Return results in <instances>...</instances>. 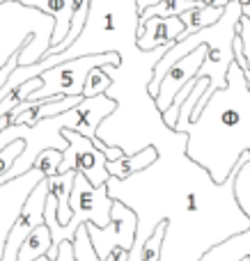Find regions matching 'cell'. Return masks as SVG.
Here are the masks:
<instances>
[{"instance_id":"cell-20","label":"cell","mask_w":250,"mask_h":261,"mask_svg":"<svg viewBox=\"0 0 250 261\" xmlns=\"http://www.w3.org/2000/svg\"><path fill=\"white\" fill-rule=\"evenodd\" d=\"M73 250H76V261H99V254H96L90 234H87V222H83V225L76 229Z\"/></svg>"},{"instance_id":"cell-10","label":"cell","mask_w":250,"mask_h":261,"mask_svg":"<svg viewBox=\"0 0 250 261\" xmlns=\"http://www.w3.org/2000/svg\"><path fill=\"white\" fill-rule=\"evenodd\" d=\"M186 32L182 16H152L147 21H140L138 30V48L154 50L159 46H170L179 41Z\"/></svg>"},{"instance_id":"cell-7","label":"cell","mask_w":250,"mask_h":261,"mask_svg":"<svg viewBox=\"0 0 250 261\" xmlns=\"http://www.w3.org/2000/svg\"><path fill=\"white\" fill-rule=\"evenodd\" d=\"M216 30H218V21H216L214 25H209V37H207L205 44H200L195 50H191V53L184 55L182 60H177V62L170 67V71L165 73L159 94L154 96V106L161 115L172 106V101H174V96L179 94V90H182L193 76H197V71L202 69V64H205V60H207V50H209V44H211V39H214Z\"/></svg>"},{"instance_id":"cell-12","label":"cell","mask_w":250,"mask_h":261,"mask_svg":"<svg viewBox=\"0 0 250 261\" xmlns=\"http://www.w3.org/2000/svg\"><path fill=\"white\" fill-rule=\"evenodd\" d=\"M76 174H78V170H69V172H58V174H53V176H46L48 193L53 195L55 202H58V222L60 225H67V222L73 218L69 197H71Z\"/></svg>"},{"instance_id":"cell-31","label":"cell","mask_w":250,"mask_h":261,"mask_svg":"<svg viewBox=\"0 0 250 261\" xmlns=\"http://www.w3.org/2000/svg\"><path fill=\"white\" fill-rule=\"evenodd\" d=\"M248 261H250V257H248Z\"/></svg>"},{"instance_id":"cell-14","label":"cell","mask_w":250,"mask_h":261,"mask_svg":"<svg viewBox=\"0 0 250 261\" xmlns=\"http://www.w3.org/2000/svg\"><path fill=\"white\" fill-rule=\"evenodd\" d=\"M51 248H53V234H51V227L44 222V225L35 227V231L23 241L16 261H37L39 257L48 254Z\"/></svg>"},{"instance_id":"cell-4","label":"cell","mask_w":250,"mask_h":261,"mask_svg":"<svg viewBox=\"0 0 250 261\" xmlns=\"http://www.w3.org/2000/svg\"><path fill=\"white\" fill-rule=\"evenodd\" d=\"M104 64L122 67V55L117 50H110V53H92V55H81V58H73V60H64V62L39 73L44 85L32 92L26 101L30 106H35L39 101L48 99V96H83L87 73L94 67H104Z\"/></svg>"},{"instance_id":"cell-5","label":"cell","mask_w":250,"mask_h":261,"mask_svg":"<svg viewBox=\"0 0 250 261\" xmlns=\"http://www.w3.org/2000/svg\"><path fill=\"white\" fill-rule=\"evenodd\" d=\"M62 135L69 140V147L62 153V163H60L58 172H69L78 170L87 176L94 186H106L110 179V172L106 167L108 156L92 142L90 138H85L83 133L73 128H62Z\"/></svg>"},{"instance_id":"cell-16","label":"cell","mask_w":250,"mask_h":261,"mask_svg":"<svg viewBox=\"0 0 250 261\" xmlns=\"http://www.w3.org/2000/svg\"><path fill=\"white\" fill-rule=\"evenodd\" d=\"M250 151H246L237 163L234 170V197H237L239 208L243 211V216L250 218V170H248Z\"/></svg>"},{"instance_id":"cell-28","label":"cell","mask_w":250,"mask_h":261,"mask_svg":"<svg viewBox=\"0 0 250 261\" xmlns=\"http://www.w3.org/2000/svg\"><path fill=\"white\" fill-rule=\"evenodd\" d=\"M37 261H53V259H48V257H46V254H44V257H39Z\"/></svg>"},{"instance_id":"cell-23","label":"cell","mask_w":250,"mask_h":261,"mask_svg":"<svg viewBox=\"0 0 250 261\" xmlns=\"http://www.w3.org/2000/svg\"><path fill=\"white\" fill-rule=\"evenodd\" d=\"M129 259H131V250L124 248V245H115V248L99 261H129Z\"/></svg>"},{"instance_id":"cell-25","label":"cell","mask_w":250,"mask_h":261,"mask_svg":"<svg viewBox=\"0 0 250 261\" xmlns=\"http://www.w3.org/2000/svg\"><path fill=\"white\" fill-rule=\"evenodd\" d=\"M16 67H18V53L14 55V58L9 60V62L5 64L3 69H0V90H3V87H5V83L9 81V76H12V71H14V69H16Z\"/></svg>"},{"instance_id":"cell-30","label":"cell","mask_w":250,"mask_h":261,"mask_svg":"<svg viewBox=\"0 0 250 261\" xmlns=\"http://www.w3.org/2000/svg\"><path fill=\"white\" fill-rule=\"evenodd\" d=\"M241 261H248V257H246V259H241Z\"/></svg>"},{"instance_id":"cell-6","label":"cell","mask_w":250,"mask_h":261,"mask_svg":"<svg viewBox=\"0 0 250 261\" xmlns=\"http://www.w3.org/2000/svg\"><path fill=\"white\" fill-rule=\"evenodd\" d=\"M46 199H48V184L46 176L32 186V193L23 202V211L16 218L12 227L5 234V248H3V259L0 261H16L18 250H21L23 241L35 231V227L44 225V211H46Z\"/></svg>"},{"instance_id":"cell-11","label":"cell","mask_w":250,"mask_h":261,"mask_svg":"<svg viewBox=\"0 0 250 261\" xmlns=\"http://www.w3.org/2000/svg\"><path fill=\"white\" fill-rule=\"evenodd\" d=\"M159 158V151H156L154 144L140 149L138 153H124L122 158H115V161H108L106 167H108L110 176H115L117 181H127L129 176L138 174V172H145L147 167H152Z\"/></svg>"},{"instance_id":"cell-27","label":"cell","mask_w":250,"mask_h":261,"mask_svg":"<svg viewBox=\"0 0 250 261\" xmlns=\"http://www.w3.org/2000/svg\"><path fill=\"white\" fill-rule=\"evenodd\" d=\"M239 64V62H237ZM243 69V73H246V83H248V90H250V69L248 67H241Z\"/></svg>"},{"instance_id":"cell-2","label":"cell","mask_w":250,"mask_h":261,"mask_svg":"<svg viewBox=\"0 0 250 261\" xmlns=\"http://www.w3.org/2000/svg\"><path fill=\"white\" fill-rule=\"evenodd\" d=\"M138 30H140V7L138 0H90V12L81 37L62 53L44 58L46 69L92 53H110L117 50L122 55V67L131 60H147L152 50L138 48Z\"/></svg>"},{"instance_id":"cell-18","label":"cell","mask_w":250,"mask_h":261,"mask_svg":"<svg viewBox=\"0 0 250 261\" xmlns=\"http://www.w3.org/2000/svg\"><path fill=\"white\" fill-rule=\"evenodd\" d=\"M168 234H170V222L168 220H161L159 225L154 227L152 236H147L145 243H142L140 261H161V252H163V245H165Z\"/></svg>"},{"instance_id":"cell-21","label":"cell","mask_w":250,"mask_h":261,"mask_svg":"<svg viewBox=\"0 0 250 261\" xmlns=\"http://www.w3.org/2000/svg\"><path fill=\"white\" fill-rule=\"evenodd\" d=\"M62 149H55V147H48L37 156L35 161V170H39L44 176H53L58 174L60 170V163H62Z\"/></svg>"},{"instance_id":"cell-24","label":"cell","mask_w":250,"mask_h":261,"mask_svg":"<svg viewBox=\"0 0 250 261\" xmlns=\"http://www.w3.org/2000/svg\"><path fill=\"white\" fill-rule=\"evenodd\" d=\"M55 261H76V250H73V241H62L60 243V252Z\"/></svg>"},{"instance_id":"cell-19","label":"cell","mask_w":250,"mask_h":261,"mask_svg":"<svg viewBox=\"0 0 250 261\" xmlns=\"http://www.w3.org/2000/svg\"><path fill=\"white\" fill-rule=\"evenodd\" d=\"M113 76L106 71L104 67H94L85 78V87H83V96H96V94H108L113 87Z\"/></svg>"},{"instance_id":"cell-26","label":"cell","mask_w":250,"mask_h":261,"mask_svg":"<svg viewBox=\"0 0 250 261\" xmlns=\"http://www.w3.org/2000/svg\"><path fill=\"white\" fill-rule=\"evenodd\" d=\"M239 5H241V12L250 18V0H239Z\"/></svg>"},{"instance_id":"cell-15","label":"cell","mask_w":250,"mask_h":261,"mask_svg":"<svg viewBox=\"0 0 250 261\" xmlns=\"http://www.w3.org/2000/svg\"><path fill=\"white\" fill-rule=\"evenodd\" d=\"M225 7H228V5H225ZM225 7H216V5H200V7H193V9H188V12H184L182 21H184V25H186L184 37L193 35V32L202 30V28L214 25V23L225 14Z\"/></svg>"},{"instance_id":"cell-17","label":"cell","mask_w":250,"mask_h":261,"mask_svg":"<svg viewBox=\"0 0 250 261\" xmlns=\"http://www.w3.org/2000/svg\"><path fill=\"white\" fill-rule=\"evenodd\" d=\"M200 0H159V3L149 5L147 9L140 12V21H147L152 16H182L184 12L193 7H200Z\"/></svg>"},{"instance_id":"cell-29","label":"cell","mask_w":250,"mask_h":261,"mask_svg":"<svg viewBox=\"0 0 250 261\" xmlns=\"http://www.w3.org/2000/svg\"><path fill=\"white\" fill-rule=\"evenodd\" d=\"M248 170H250V161H248Z\"/></svg>"},{"instance_id":"cell-1","label":"cell","mask_w":250,"mask_h":261,"mask_svg":"<svg viewBox=\"0 0 250 261\" xmlns=\"http://www.w3.org/2000/svg\"><path fill=\"white\" fill-rule=\"evenodd\" d=\"M174 133L188 135L186 156L209 170L214 184L234 174L239 158L250 151V90L237 60L228 69V85L209 96L195 122L177 124Z\"/></svg>"},{"instance_id":"cell-22","label":"cell","mask_w":250,"mask_h":261,"mask_svg":"<svg viewBox=\"0 0 250 261\" xmlns=\"http://www.w3.org/2000/svg\"><path fill=\"white\" fill-rule=\"evenodd\" d=\"M237 35L241 37L243 41V55H246V67L250 69V18L246 14H241V18H239L237 23Z\"/></svg>"},{"instance_id":"cell-9","label":"cell","mask_w":250,"mask_h":261,"mask_svg":"<svg viewBox=\"0 0 250 261\" xmlns=\"http://www.w3.org/2000/svg\"><path fill=\"white\" fill-rule=\"evenodd\" d=\"M117 110V103L110 94H96V96H83V101L78 106H73L69 110V126L67 128H73L78 133H83L85 138L94 140L96 130H99L101 122L106 117Z\"/></svg>"},{"instance_id":"cell-3","label":"cell","mask_w":250,"mask_h":261,"mask_svg":"<svg viewBox=\"0 0 250 261\" xmlns=\"http://www.w3.org/2000/svg\"><path fill=\"white\" fill-rule=\"evenodd\" d=\"M55 18L18 0L0 3V69L18 53V64H37L53 46Z\"/></svg>"},{"instance_id":"cell-8","label":"cell","mask_w":250,"mask_h":261,"mask_svg":"<svg viewBox=\"0 0 250 261\" xmlns=\"http://www.w3.org/2000/svg\"><path fill=\"white\" fill-rule=\"evenodd\" d=\"M136 227H138V216L129 206H124L119 199H115L113 222L108 227H96L94 222H87V234H90L99 259H104L115 245H124V248L133 250V245H136Z\"/></svg>"},{"instance_id":"cell-13","label":"cell","mask_w":250,"mask_h":261,"mask_svg":"<svg viewBox=\"0 0 250 261\" xmlns=\"http://www.w3.org/2000/svg\"><path fill=\"white\" fill-rule=\"evenodd\" d=\"M246 257H250V227L209 248L200 257V261H241Z\"/></svg>"}]
</instances>
